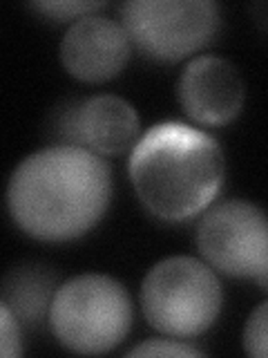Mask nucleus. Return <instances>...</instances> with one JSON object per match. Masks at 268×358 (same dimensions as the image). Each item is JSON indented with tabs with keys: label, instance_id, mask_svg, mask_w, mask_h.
<instances>
[{
	"label": "nucleus",
	"instance_id": "1",
	"mask_svg": "<svg viewBox=\"0 0 268 358\" xmlns=\"http://www.w3.org/2000/svg\"><path fill=\"white\" fill-rule=\"evenodd\" d=\"M112 197V173L100 155L81 145H52L25 157L7 186L9 215L29 238L67 242L81 238Z\"/></svg>",
	"mask_w": 268,
	"mask_h": 358
},
{
	"label": "nucleus",
	"instance_id": "2",
	"mask_svg": "<svg viewBox=\"0 0 268 358\" xmlns=\"http://www.w3.org/2000/svg\"><path fill=\"white\" fill-rule=\"evenodd\" d=\"M128 173L137 197L154 217L186 222L215 201L226 162L215 137L181 121H163L141 134Z\"/></svg>",
	"mask_w": 268,
	"mask_h": 358
},
{
	"label": "nucleus",
	"instance_id": "3",
	"mask_svg": "<svg viewBox=\"0 0 268 358\" xmlns=\"http://www.w3.org/2000/svg\"><path fill=\"white\" fill-rule=\"evenodd\" d=\"M50 324L54 336L76 354H105L126 341L132 324V302L114 278L85 273L56 289Z\"/></svg>",
	"mask_w": 268,
	"mask_h": 358
},
{
	"label": "nucleus",
	"instance_id": "4",
	"mask_svg": "<svg viewBox=\"0 0 268 358\" xmlns=\"http://www.w3.org/2000/svg\"><path fill=\"white\" fill-rule=\"evenodd\" d=\"M221 285L197 257L174 255L154 264L141 287V307L150 327L172 338H193L215 324Z\"/></svg>",
	"mask_w": 268,
	"mask_h": 358
},
{
	"label": "nucleus",
	"instance_id": "5",
	"mask_svg": "<svg viewBox=\"0 0 268 358\" xmlns=\"http://www.w3.org/2000/svg\"><path fill=\"white\" fill-rule=\"evenodd\" d=\"M130 41L154 61H181L215 38L219 5L212 0H130L121 5Z\"/></svg>",
	"mask_w": 268,
	"mask_h": 358
},
{
	"label": "nucleus",
	"instance_id": "6",
	"mask_svg": "<svg viewBox=\"0 0 268 358\" xmlns=\"http://www.w3.org/2000/svg\"><path fill=\"white\" fill-rule=\"evenodd\" d=\"M197 246L217 271L257 280L268 268V215L251 201H223L201 217Z\"/></svg>",
	"mask_w": 268,
	"mask_h": 358
},
{
	"label": "nucleus",
	"instance_id": "7",
	"mask_svg": "<svg viewBox=\"0 0 268 358\" xmlns=\"http://www.w3.org/2000/svg\"><path fill=\"white\" fill-rule=\"evenodd\" d=\"M237 67L219 56H197L179 76L177 96L184 112L201 126H226L244 108Z\"/></svg>",
	"mask_w": 268,
	"mask_h": 358
},
{
	"label": "nucleus",
	"instance_id": "8",
	"mask_svg": "<svg viewBox=\"0 0 268 358\" xmlns=\"http://www.w3.org/2000/svg\"><path fill=\"white\" fill-rule=\"evenodd\" d=\"M59 128L70 141L67 145H81L100 157L126 152L141 139L137 110L114 94H98L72 106L61 117Z\"/></svg>",
	"mask_w": 268,
	"mask_h": 358
},
{
	"label": "nucleus",
	"instance_id": "9",
	"mask_svg": "<svg viewBox=\"0 0 268 358\" xmlns=\"http://www.w3.org/2000/svg\"><path fill=\"white\" fill-rule=\"evenodd\" d=\"M130 59V36L123 22L89 14L74 20L61 41V61L78 81L114 78Z\"/></svg>",
	"mask_w": 268,
	"mask_h": 358
},
{
	"label": "nucleus",
	"instance_id": "10",
	"mask_svg": "<svg viewBox=\"0 0 268 358\" xmlns=\"http://www.w3.org/2000/svg\"><path fill=\"white\" fill-rule=\"evenodd\" d=\"M54 300V275L43 266H18L9 271L3 287V305L18 320L27 324L40 322Z\"/></svg>",
	"mask_w": 268,
	"mask_h": 358
},
{
	"label": "nucleus",
	"instance_id": "11",
	"mask_svg": "<svg viewBox=\"0 0 268 358\" xmlns=\"http://www.w3.org/2000/svg\"><path fill=\"white\" fill-rule=\"evenodd\" d=\"M244 352L255 358H268V302L257 307L246 322Z\"/></svg>",
	"mask_w": 268,
	"mask_h": 358
},
{
	"label": "nucleus",
	"instance_id": "12",
	"mask_svg": "<svg viewBox=\"0 0 268 358\" xmlns=\"http://www.w3.org/2000/svg\"><path fill=\"white\" fill-rule=\"evenodd\" d=\"M36 11L45 14L47 18H56V20H70V18H83L89 16L92 11L105 7V3H78V0H54V3H34L31 5Z\"/></svg>",
	"mask_w": 268,
	"mask_h": 358
},
{
	"label": "nucleus",
	"instance_id": "13",
	"mask_svg": "<svg viewBox=\"0 0 268 358\" xmlns=\"http://www.w3.org/2000/svg\"><path fill=\"white\" fill-rule=\"evenodd\" d=\"M128 356H201L193 345L170 341V338H150L137 347H132Z\"/></svg>",
	"mask_w": 268,
	"mask_h": 358
},
{
	"label": "nucleus",
	"instance_id": "14",
	"mask_svg": "<svg viewBox=\"0 0 268 358\" xmlns=\"http://www.w3.org/2000/svg\"><path fill=\"white\" fill-rule=\"evenodd\" d=\"M0 352H3L5 358H14L22 354L18 318L3 302H0Z\"/></svg>",
	"mask_w": 268,
	"mask_h": 358
},
{
	"label": "nucleus",
	"instance_id": "15",
	"mask_svg": "<svg viewBox=\"0 0 268 358\" xmlns=\"http://www.w3.org/2000/svg\"><path fill=\"white\" fill-rule=\"evenodd\" d=\"M255 282H257V285H260V287H262L264 291H268V268H266V271H264V273H262L260 278H257V280H255Z\"/></svg>",
	"mask_w": 268,
	"mask_h": 358
}]
</instances>
